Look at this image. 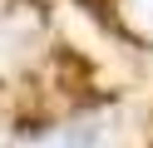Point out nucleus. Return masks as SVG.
<instances>
[{"mask_svg": "<svg viewBox=\"0 0 153 148\" xmlns=\"http://www.w3.org/2000/svg\"><path fill=\"white\" fill-rule=\"evenodd\" d=\"M128 138V123H123L119 109H99V114H84L74 123H59L54 133L35 138L25 148H123Z\"/></svg>", "mask_w": 153, "mask_h": 148, "instance_id": "1", "label": "nucleus"}, {"mask_svg": "<svg viewBox=\"0 0 153 148\" xmlns=\"http://www.w3.org/2000/svg\"><path fill=\"white\" fill-rule=\"evenodd\" d=\"M123 20L133 35H143L153 45V0H123Z\"/></svg>", "mask_w": 153, "mask_h": 148, "instance_id": "2", "label": "nucleus"}]
</instances>
